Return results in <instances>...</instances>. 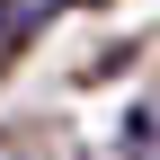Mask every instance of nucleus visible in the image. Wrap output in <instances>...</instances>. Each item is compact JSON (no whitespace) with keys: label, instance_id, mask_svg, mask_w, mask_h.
Returning a JSON list of instances; mask_svg holds the SVG:
<instances>
[{"label":"nucleus","instance_id":"nucleus-1","mask_svg":"<svg viewBox=\"0 0 160 160\" xmlns=\"http://www.w3.org/2000/svg\"><path fill=\"white\" fill-rule=\"evenodd\" d=\"M53 9H71V0H0V53H18V45H27Z\"/></svg>","mask_w":160,"mask_h":160}]
</instances>
